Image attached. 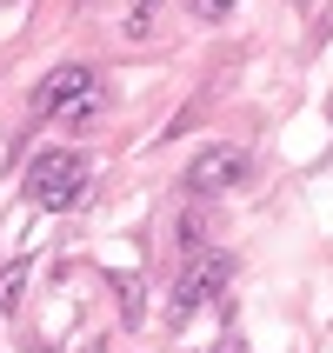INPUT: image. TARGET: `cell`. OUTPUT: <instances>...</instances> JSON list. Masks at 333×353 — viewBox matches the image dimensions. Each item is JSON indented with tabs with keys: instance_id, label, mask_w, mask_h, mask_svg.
<instances>
[{
	"instance_id": "cell-1",
	"label": "cell",
	"mask_w": 333,
	"mask_h": 353,
	"mask_svg": "<svg viewBox=\"0 0 333 353\" xmlns=\"http://www.w3.org/2000/svg\"><path fill=\"white\" fill-rule=\"evenodd\" d=\"M27 200H34L40 214H74L80 200H87V160L74 147H47L27 167Z\"/></svg>"
},
{
	"instance_id": "cell-2",
	"label": "cell",
	"mask_w": 333,
	"mask_h": 353,
	"mask_svg": "<svg viewBox=\"0 0 333 353\" xmlns=\"http://www.w3.org/2000/svg\"><path fill=\"white\" fill-rule=\"evenodd\" d=\"M94 107H100V74H94V67H80V60L54 67V74L34 87V114L40 120H87Z\"/></svg>"
},
{
	"instance_id": "cell-3",
	"label": "cell",
	"mask_w": 333,
	"mask_h": 353,
	"mask_svg": "<svg viewBox=\"0 0 333 353\" xmlns=\"http://www.w3.org/2000/svg\"><path fill=\"white\" fill-rule=\"evenodd\" d=\"M247 174H254L247 147H234V140H214V147H200V154L187 160V194L220 200V194H234V187H240Z\"/></svg>"
},
{
	"instance_id": "cell-4",
	"label": "cell",
	"mask_w": 333,
	"mask_h": 353,
	"mask_svg": "<svg viewBox=\"0 0 333 353\" xmlns=\"http://www.w3.org/2000/svg\"><path fill=\"white\" fill-rule=\"evenodd\" d=\"M227 274H234V260H227V254H194V260H187V274H180V287H174V320H187V314H200L207 300H220Z\"/></svg>"
},
{
	"instance_id": "cell-5",
	"label": "cell",
	"mask_w": 333,
	"mask_h": 353,
	"mask_svg": "<svg viewBox=\"0 0 333 353\" xmlns=\"http://www.w3.org/2000/svg\"><path fill=\"white\" fill-rule=\"evenodd\" d=\"M27 274H34V260H7V267H0V314H20Z\"/></svg>"
},
{
	"instance_id": "cell-6",
	"label": "cell",
	"mask_w": 333,
	"mask_h": 353,
	"mask_svg": "<svg viewBox=\"0 0 333 353\" xmlns=\"http://www.w3.org/2000/svg\"><path fill=\"white\" fill-rule=\"evenodd\" d=\"M160 7H167V0H134V7H127V40H147V34H154Z\"/></svg>"
},
{
	"instance_id": "cell-7",
	"label": "cell",
	"mask_w": 333,
	"mask_h": 353,
	"mask_svg": "<svg viewBox=\"0 0 333 353\" xmlns=\"http://www.w3.org/2000/svg\"><path fill=\"white\" fill-rule=\"evenodd\" d=\"M187 14H194V20H227L234 0H187Z\"/></svg>"
},
{
	"instance_id": "cell-8",
	"label": "cell",
	"mask_w": 333,
	"mask_h": 353,
	"mask_svg": "<svg viewBox=\"0 0 333 353\" xmlns=\"http://www.w3.org/2000/svg\"><path fill=\"white\" fill-rule=\"evenodd\" d=\"M180 240H187V247H200V240H207V214H200V207L180 220Z\"/></svg>"
},
{
	"instance_id": "cell-9",
	"label": "cell",
	"mask_w": 333,
	"mask_h": 353,
	"mask_svg": "<svg viewBox=\"0 0 333 353\" xmlns=\"http://www.w3.org/2000/svg\"><path fill=\"white\" fill-rule=\"evenodd\" d=\"M294 7H314V0H294Z\"/></svg>"
}]
</instances>
